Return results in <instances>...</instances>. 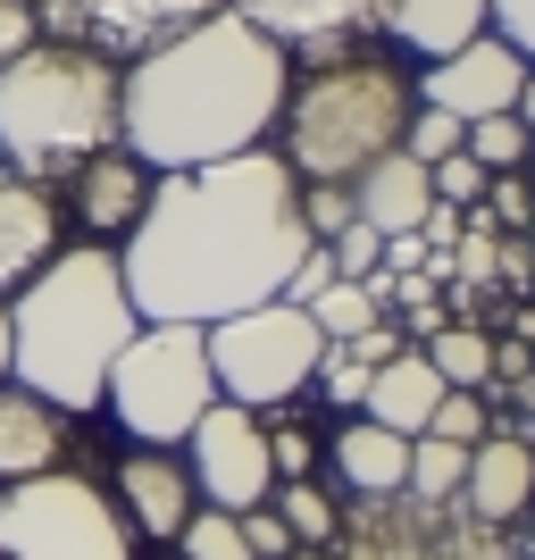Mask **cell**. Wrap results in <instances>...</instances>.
I'll list each match as a JSON object with an SVG mask.
<instances>
[{"instance_id":"cell-26","label":"cell","mask_w":535,"mask_h":560,"mask_svg":"<svg viewBox=\"0 0 535 560\" xmlns=\"http://www.w3.org/2000/svg\"><path fill=\"white\" fill-rule=\"evenodd\" d=\"M176 552L185 560H252V544H243V518L234 511H193L185 536H176Z\"/></svg>"},{"instance_id":"cell-30","label":"cell","mask_w":535,"mask_h":560,"mask_svg":"<svg viewBox=\"0 0 535 560\" xmlns=\"http://www.w3.org/2000/svg\"><path fill=\"white\" fill-rule=\"evenodd\" d=\"M318 376H326V401L360 419V401H369V376H376L369 360H360L351 343H326V351H318Z\"/></svg>"},{"instance_id":"cell-29","label":"cell","mask_w":535,"mask_h":560,"mask_svg":"<svg viewBox=\"0 0 535 560\" xmlns=\"http://www.w3.org/2000/svg\"><path fill=\"white\" fill-rule=\"evenodd\" d=\"M326 259H335V277L369 284L376 268H385V234H376V226H360V218H351V226H335V234H326Z\"/></svg>"},{"instance_id":"cell-35","label":"cell","mask_w":535,"mask_h":560,"mask_svg":"<svg viewBox=\"0 0 535 560\" xmlns=\"http://www.w3.org/2000/svg\"><path fill=\"white\" fill-rule=\"evenodd\" d=\"M234 518H243V544H252V560H293V552H302V544H293V527H284L268 502H259V511H234Z\"/></svg>"},{"instance_id":"cell-23","label":"cell","mask_w":535,"mask_h":560,"mask_svg":"<svg viewBox=\"0 0 535 560\" xmlns=\"http://www.w3.org/2000/svg\"><path fill=\"white\" fill-rule=\"evenodd\" d=\"M376 318H385V310H376V284H351V277H335L318 302H310V327H318L326 343H351V335H369Z\"/></svg>"},{"instance_id":"cell-1","label":"cell","mask_w":535,"mask_h":560,"mask_svg":"<svg viewBox=\"0 0 535 560\" xmlns=\"http://www.w3.org/2000/svg\"><path fill=\"white\" fill-rule=\"evenodd\" d=\"M310 243L302 176L277 151H243L218 167H167L117 252V277L142 327H218L234 310L284 302Z\"/></svg>"},{"instance_id":"cell-40","label":"cell","mask_w":535,"mask_h":560,"mask_svg":"<svg viewBox=\"0 0 535 560\" xmlns=\"http://www.w3.org/2000/svg\"><path fill=\"white\" fill-rule=\"evenodd\" d=\"M293 560H318V552H293Z\"/></svg>"},{"instance_id":"cell-33","label":"cell","mask_w":535,"mask_h":560,"mask_svg":"<svg viewBox=\"0 0 535 560\" xmlns=\"http://www.w3.org/2000/svg\"><path fill=\"white\" fill-rule=\"evenodd\" d=\"M477 210L493 218V234H502V226H527V218H535V192H527V176H519V167L486 176V201H477Z\"/></svg>"},{"instance_id":"cell-20","label":"cell","mask_w":535,"mask_h":560,"mask_svg":"<svg viewBox=\"0 0 535 560\" xmlns=\"http://www.w3.org/2000/svg\"><path fill=\"white\" fill-rule=\"evenodd\" d=\"M59 444H68V427L50 401H34L25 385H0V477H50L59 468Z\"/></svg>"},{"instance_id":"cell-3","label":"cell","mask_w":535,"mask_h":560,"mask_svg":"<svg viewBox=\"0 0 535 560\" xmlns=\"http://www.w3.org/2000/svg\"><path fill=\"white\" fill-rule=\"evenodd\" d=\"M135 327L142 318L126 302V277H117L109 243L50 252L18 284V310H9V376L34 401H50L59 419L101 410V385H109L117 351L135 343Z\"/></svg>"},{"instance_id":"cell-27","label":"cell","mask_w":535,"mask_h":560,"mask_svg":"<svg viewBox=\"0 0 535 560\" xmlns=\"http://www.w3.org/2000/svg\"><path fill=\"white\" fill-rule=\"evenodd\" d=\"M268 502H277V518L293 527V544H326V536H335V502H326L310 477H302V486H277Z\"/></svg>"},{"instance_id":"cell-28","label":"cell","mask_w":535,"mask_h":560,"mask_svg":"<svg viewBox=\"0 0 535 560\" xmlns=\"http://www.w3.org/2000/svg\"><path fill=\"white\" fill-rule=\"evenodd\" d=\"M427 435H435V444H486L493 435V419H486V394H452V385H443V401H435V419H427Z\"/></svg>"},{"instance_id":"cell-4","label":"cell","mask_w":535,"mask_h":560,"mask_svg":"<svg viewBox=\"0 0 535 560\" xmlns=\"http://www.w3.org/2000/svg\"><path fill=\"white\" fill-rule=\"evenodd\" d=\"M126 75L84 43H34L0 68V151L18 176H59L117 151Z\"/></svg>"},{"instance_id":"cell-11","label":"cell","mask_w":535,"mask_h":560,"mask_svg":"<svg viewBox=\"0 0 535 560\" xmlns=\"http://www.w3.org/2000/svg\"><path fill=\"white\" fill-rule=\"evenodd\" d=\"M519 84H527V59L502 34H477L452 59H427V75L410 93H419V109H443V117H461V126H477V117L519 109Z\"/></svg>"},{"instance_id":"cell-16","label":"cell","mask_w":535,"mask_h":560,"mask_svg":"<svg viewBox=\"0 0 535 560\" xmlns=\"http://www.w3.org/2000/svg\"><path fill=\"white\" fill-rule=\"evenodd\" d=\"M376 25H385L410 59H452L461 43L493 34V0H385Z\"/></svg>"},{"instance_id":"cell-5","label":"cell","mask_w":535,"mask_h":560,"mask_svg":"<svg viewBox=\"0 0 535 560\" xmlns=\"http://www.w3.org/2000/svg\"><path fill=\"white\" fill-rule=\"evenodd\" d=\"M419 93L394 59H369V50H344V59H318L310 84L284 93V167L302 185H360L385 151H402V126H410Z\"/></svg>"},{"instance_id":"cell-39","label":"cell","mask_w":535,"mask_h":560,"mask_svg":"<svg viewBox=\"0 0 535 560\" xmlns=\"http://www.w3.org/2000/svg\"><path fill=\"white\" fill-rule=\"evenodd\" d=\"M0 376H9V310H0Z\"/></svg>"},{"instance_id":"cell-6","label":"cell","mask_w":535,"mask_h":560,"mask_svg":"<svg viewBox=\"0 0 535 560\" xmlns=\"http://www.w3.org/2000/svg\"><path fill=\"white\" fill-rule=\"evenodd\" d=\"M101 401L117 410V427L126 435H142L151 452L185 444L193 427H201V410L218 401V376H210V343H201V327H135V343L117 351L109 385H101Z\"/></svg>"},{"instance_id":"cell-13","label":"cell","mask_w":535,"mask_h":560,"mask_svg":"<svg viewBox=\"0 0 535 560\" xmlns=\"http://www.w3.org/2000/svg\"><path fill=\"white\" fill-rule=\"evenodd\" d=\"M50 252H59V192L43 176L0 167V293H18Z\"/></svg>"},{"instance_id":"cell-21","label":"cell","mask_w":535,"mask_h":560,"mask_svg":"<svg viewBox=\"0 0 535 560\" xmlns=\"http://www.w3.org/2000/svg\"><path fill=\"white\" fill-rule=\"evenodd\" d=\"M335 468H344L351 493H402V477H410V435H394V427H376V419H351L344 435H335Z\"/></svg>"},{"instance_id":"cell-37","label":"cell","mask_w":535,"mask_h":560,"mask_svg":"<svg viewBox=\"0 0 535 560\" xmlns=\"http://www.w3.org/2000/svg\"><path fill=\"white\" fill-rule=\"evenodd\" d=\"M18 50H34V0H0V68Z\"/></svg>"},{"instance_id":"cell-15","label":"cell","mask_w":535,"mask_h":560,"mask_svg":"<svg viewBox=\"0 0 535 560\" xmlns=\"http://www.w3.org/2000/svg\"><path fill=\"white\" fill-rule=\"evenodd\" d=\"M151 167L117 142V151H93V160L75 167V218L93 234H135V218H142V201H151Z\"/></svg>"},{"instance_id":"cell-24","label":"cell","mask_w":535,"mask_h":560,"mask_svg":"<svg viewBox=\"0 0 535 560\" xmlns=\"http://www.w3.org/2000/svg\"><path fill=\"white\" fill-rule=\"evenodd\" d=\"M461 477H468V452L461 444L410 435V477H402V493H419V502H461Z\"/></svg>"},{"instance_id":"cell-8","label":"cell","mask_w":535,"mask_h":560,"mask_svg":"<svg viewBox=\"0 0 535 560\" xmlns=\"http://www.w3.org/2000/svg\"><path fill=\"white\" fill-rule=\"evenodd\" d=\"M0 560H135V544H126V511L93 477L50 468L0 493Z\"/></svg>"},{"instance_id":"cell-32","label":"cell","mask_w":535,"mask_h":560,"mask_svg":"<svg viewBox=\"0 0 535 560\" xmlns=\"http://www.w3.org/2000/svg\"><path fill=\"white\" fill-rule=\"evenodd\" d=\"M427 185H435V201H443V210H477V201H486V167L468 160V151H452V160H435V167H427Z\"/></svg>"},{"instance_id":"cell-2","label":"cell","mask_w":535,"mask_h":560,"mask_svg":"<svg viewBox=\"0 0 535 560\" xmlns=\"http://www.w3.org/2000/svg\"><path fill=\"white\" fill-rule=\"evenodd\" d=\"M284 93H293V59L259 25L218 9L193 34L142 50L126 68L117 142L151 176H167V167H218V160H243V151H268V126L284 117Z\"/></svg>"},{"instance_id":"cell-42","label":"cell","mask_w":535,"mask_h":560,"mask_svg":"<svg viewBox=\"0 0 535 560\" xmlns=\"http://www.w3.org/2000/svg\"><path fill=\"white\" fill-rule=\"evenodd\" d=\"M527 192H535V185H527Z\"/></svg>"},{"instance_id":"cell-14","label":"cell","mask_w":535,"mask_h":560,"mask_svg":"<svg viewBox=\"0 0 535 560\" xmlns=\"http://www.w3.org/2000/svg\"><path fill=\"white\" fill-rule=\"evenodd\" d=\"M117 511H126V527H142V536L176 544L193 518V468L176 460V452H126L117 460Z\"/></svg>"},{"instance_id":"cell-19","label":"cell","mask_w":535,"mask_h":560,"mask_svg":"<svg viewBox=\"0 0 535 560\" xmlns=\"http://www.w3.org/2000/svg\"><path fill=\"white\" fill-rule=\"evenodd\" d=\"M435 401H443V376L427 369V351H419V343H402L394 360L369 376V401H360V419L394 427V435H427Z\"/></svg>"},{"instance_id":"cell-22","label":"cell","mask_w":535,"mask_h":560,"mask_svg":"<svg viewBox=\"0 0 535 560\" xmlns=\"http://www.w3.org/2000/svg\"><path fill=\"white\" fill-rule=\"evenodd\" d=\"M419 351H427V369H435L452 394H486V385H493V360H502V343H493L486 327H468V318L435 327Z\"/></svg>"},{"instance_id":"cell-10","label":"cell","mask_w":535,"mask_h":560,"mask_svg":"<svg viewBox=\"0 0 535 560\" xmlns=\"http://www.w3.org/2000/svg\"><path fill=\"white\" fill-rule=\"evenodd\" d=\"M218 9H234V0H43V18L68 34V43L84 50H160L176 43V34H193L201 18H218Z\"/></svg>"},{"instance_id":"cell-17","label":"cell","mask_w":535,"mask_h":560,"mask_svg":"<svg viewBox=\"0 0 535 560\" xmlns=\"http://www.w3.org/2000/svg\"><path fill=\"white\" fill-rule=\"evenodd\" d=\"M435 210V185H427V160L410 151H385V160L351 185V218L376 234H419V218Z\"/></svg>"},{"instance_id":"cell-31","label":"cell","mask_w":535,"mask_h":560,"mask_svg":"<svg viewBox=\"0 0 535 560\" xmlns=\"http://www.w3.org/2000/svg\"><path fill=\"white\" fill-rule=\"evenodd\" d=\"M461 135H468L461 117H443V109H410V126H402V151L435 167V160H452V151H461Z\"/></svg>"},{"instance_id":"cell-12","label":"cell","mask_w":535,"mask_h":560,"mask_svg":"<svg viewBox=\"0 0 535 560\" xmlns=\"http://www.w3.org/2000/svg\"><path fill=\"white\" fill-rule=\"evenodd\" d=\"M234 18L259 25L284 59H293V50H310V59H344L360 34H376L385 0H234Z\"/></svg>"},{"instance_id":"cell-36","label":"cell","mask_w":535,"mask_h":560,"mask_svg":"<svg viewBox=\"0 0 535 560\" xmlns=\"http://www.w3.org/2000/svg\"><path fill=\"white\" fill-rule=\"evenodd\" d=\"M493 34L535 68V0H493Z\"/></svg>"},{"instance_id":"cell-18","label":"cell","mask_w":535,"mask_h":560,"mask_svg":"<svg viewBox=\"0 0 535 560\" xmlns=\"http://www.w3.org/2000/svg\"><path fill=\"white\" fill-rule=\"evenodd\" d=\"M461 502L477 518H519L535 502V452L519 435H486V444H468V477H461Z\"/></svg>"},{"instance_id":"cell-7","label":"cell","mask_w":535,"mask_h":560,"mask_svg":"<svg viewBox=\"0 0 535 560\" xmlns=\"http://www.w3.org/2000/svg\"><path fill=\"white\" fill-rule=\"evenodd\" d=\"M201 343H210L218 401H234V410H284L302 385H318L326 335L310 327L302 302H259V310H234V318L201 327Z\"/></svg>"},{"instance_id":"cell-41","label":"cell","mask_w":535,"mask_h":560,"mask_svg":"<svg viewBox=\"0 0 535 560\" xmlns=\"http://www.w3.org/2000/svg\"><path fill=\"white\" fill-rule=\"evenodd\" d=\"M527 560H535V536H527Z\"/></svg>"},{"instance_id":"cell-25","label":"cell","mask_w":535,"mask_h":560,"mask_svg":"<svg viewBox=\"0 0 535 560\" xmlns=\"http://www.w3.org/2000/svg\"><path fill=\"white\" fill-rule=\"evenodd\" d=\"M461 151L486 167V176H502V167H527L535 160V135L519 126V109H502V117H477V126L461 135Z\"/></svg>"},{"instance_id":"cell-38","label":"cell","mask_w":535,"mask_h":560,"mask_svg":"<svg viewBox=\"0 0 535 560\" xmlns=\"http://www.w3.org/2000/svg\"><path fill=\"white\" fill-rule=\"evenodd\" d=\"M519 126L535 135V68H527V84H519Z\"/></svg>"},{"instance_id":"cell-34","label":"cell","mask_w":535,"mask_h":560,"mask_svg":"<svg viewBox=\"0 0 535 560\" xmlns=\"http://www.w3.org/2000/svg\"><path fill=\"white\" fill-rule=\"evenodd\" d=\"M318 444H310V427H268V468H277V486H302Z\"/></svg>"},{"instance_id":"cell-9","label":"cell","mask_w":535,"mask_h":560,"mask_svg":"<svg viewBox=\"0 0 535 560\" xmlns=\"http://www.w3.org/2000/svg\"><path fill=\"white\" fill-rule=\"evenodd\" d=\"M193 444V493L210 511H259L277 493V468H268V427L259 410H234V401H210L201 427L185 435Z\"/></svg>"}]
</instances>
